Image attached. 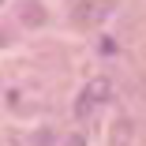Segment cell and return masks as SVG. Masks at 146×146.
<instances>
[{"instance_id": "6da1fadb", "label": "cell", "mask_w": 146, "mask_h": 146, "mask_svg": "<svg viewBox=\"0 0 146 146\" xmlns=\"http://www.w3.org/2000/svg\"><path fill=\"white\" fill-rule=\"evenodd\" d=\"M109 101V82L105 79H94L86 90L79 94V101H75V116H90L98 105H105Z\"/></svg>"}, {"instance_id": "7a4b0ae2", "label": "cell", "mask_w": 146, "mask_h": 146, "mask_svg": "<svg viewBox=\"0 0 146 146\" xmlns=\"http://www.w3.org/2000/svg\"><path fill=\"white\" fill-rule=\"evenodd\" d=\"M105 11H109V0H98V4H90L86 11H79V19H101Z\"/></svg>"}]
</instances>
